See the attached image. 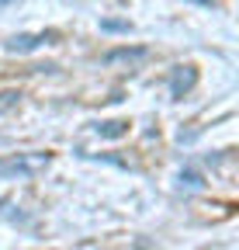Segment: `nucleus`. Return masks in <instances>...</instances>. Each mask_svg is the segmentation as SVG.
Wrapping results in <instances>:
<instances>
[{
  "mask_svg": "<svg viewBox=\"0 0 239 250\" xmlns=\"http://www.w3.org/2000/svg\"><path fill=\"white\" fill-rule=\"evenodd\" d=\"M18 101H21V94H18V90H0V115L14 111V108H18Z\"/></svg>",
  "mask_w": 239,
  "mask_h": 250,
  "instance_id": "7",
  "label": "nucleus"
},
{
  "mask_svg": "<svg viewBox=\"0 0 239 250\" xmlns=\"http://www.w3.org/2000/svg\"><path fill=\"white\" fill-rule=\"evenodd\" d=\"M101 31H132V24L125 18H104L101 21Z\"/></svg>",
  "mask_w": 239,
  "mask_h": 250,
  "instance_id": "8",
  "label": "nucleus"
},
{
  "mask_svg": "<svg viewBox=\"0 0 239 250\" xmlns=\"http://www.w3.org/2000/svg\"><path fill=\"white\" fill-rule=\"evenodd\" d=\"M146 56H149V52H146L142 45H132V49L125 45V49H111V52L104 56V62H108V66H111V62H142Z\"/></svg>",
  "mask_w": 239,
  "mask_h": 250,
  "instance_id": "4",
  "label": "nucleus"
},
{
  "mask_svg": "<svg viewBox=\"0 0 239 250\" xmlns=\"http://www.w3.org/2000/svg\"><path fill=\"white\" fill-rule=\"evenodd\" d=\"M52 39H55L52 31H42V35H14L11 42H4V49L14 52V56H24V52H35L42 42H52Z\"/></svg>",
  "mask_w": 239,
  "mask_h": 250,
  "instance_id": "3",
  "label": "nucleus"
},
{
  "mask_svg": "<svg viewBox=\"0 0 239 250\" xmlns=\"http://www.w3.org/2000/svg\"><path fill=\"white\" fill-rule=\"evenodd\" d=\"M194 83H198V70H194V66H177V70L170 73V98L181 101Z\"/></svg>",
  "mask_w": 239,
  "mask_h": 250,
  "instance_id": "2",
  "label": "nucleus"
},
{
  "mask_svg": "<svg viewBox=\"0 0 239 250\" xmlns=\"http://www.w3.org/2000/svg\"><path fill=\"white\" fill-rule=\"evenodd\" d=\"M52 164V156L49 153H21V156H14V160H0V174H7V177H32V174H38V170H45Z\"/></svg>",
  "mask_w": 239,
  "mask_h": 250,
  "instance_id": "1",
  "label": "nucleus"
},
{
  "mask_svg": "<svg viewBox=\"0 0 239 250\" xmlns=\"http://www.w3.org/2000/svg\"><path fill=\"white\" fill-rule=\"evenodd\" d=\"M181 188H187V191H201L204 181H201L198 170H181Z\"/></svg>",
  "mask_w": 239,
  "mask_h": 250,
  "instance_id": "6",
  "label": "nucleus"
},
{
  "mask_svg": "<svg viewBox=\"0 0 239 250\" xmlns=\"http://www.w3.org/2000/svg\"><path fill=\"white\" fill-rule=\"evenodd\" d=\"M94 132H97V136H108V139H118V136L129 132V122H97Z\"/></svg>",
  "mask_w": 239,
  "mask_h": 250,
  "instance_id": "5",
  "label": "nucleus"
}]
</instances>
